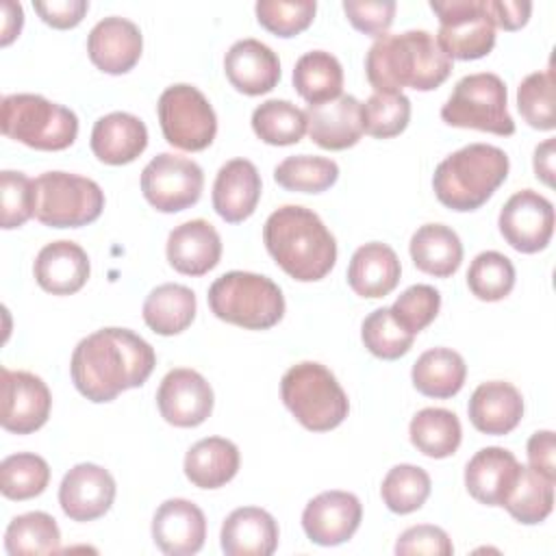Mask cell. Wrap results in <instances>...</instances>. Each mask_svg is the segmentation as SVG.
<instances>
[{
  "instance_id": "obj_24",
  "label": "cell",
  "mask_w": 556,
  "mask_h": 556,
  "mask_svg": "<svg viewBox=\"0 0 556 556\" xmlns=\"http://www.w3.org/2000/svg\"><path fill=\"white\" fill-rule=\"evenodd\" d=\"M261 200V174L248 159H232L224 163L213 182V208L228 222L239 224L248 219Z\"/></svg>"
},
{
  "instance_id": "obj_44",
  "label": "cell",
  "mask_w": 556,
  "mask_h": 556,
  "mask_svg": "<svg viewBox=\"0 0 556 556\" xmlns=\"http://www.w3.org/2000/svg\"><path fill=\"white\" fill-rule=\"evenodd\" d=\"M517 109L521 117L536 130L556 128L554 111V72H532L517 87Z\"/></svg>"
},
{
  "instance_id": "obj_26",
  "label": "cell",
  "mask_w": 556,
  "mask_h": 556,
  "mask_svg": "<svg viewBox=\"0 0 556 556\" xmlns=\"http://www.w3.org/2000/svg\"><path fill=\"white\" fill-rule=\"evenodd\" d=\"M469 421L484 434H508L523 417V397L517 387L491 380L476 387L467 404Z\"/></svg>"
},
{
  "instance_id": "obj_45",
  "label": "cell",
  "mask_w": 556,
  "mask_h": 556,
  "mask_svg": "<svg viewBox=\"0 0 556 556\" xmlns=\"http://www.w3.org/2000/svg\"><path fill=\"white\" fill-rule=\"evenodd\" d=\"M361 339L374 356L384 358V361H395L410 350L415 334L404 330L391 317V311L382 306L365 317V321L361 326Z\"/></svg>"
},
{
  "instance_id": "obj_29",
  "label": "cell",
  "mask_w": 556,
  "mask_h": 556,
  "mask_svg": "<svg viewBox=\"0 0 556 556\" xmlns=\"http://www.w3.org/2000/svg\"><path fill=\"white\" fill-rule=\"evenodd\" d=\"M402 265L395 250L387 243L371 241L361 245L348 265V285L361 298H384L400 282Z\"/></svg>"
},
{
  "instance_id": "obj_3",
  "label": "cell",
  "mask_w": 556,
  "mask_h": 556,
  "mask_svg": "<svg viewBox=\"0 0 556 556\" xmlns=\"http://www.w3.org/2000/svg\"><path fill=\"white\" fill-rule=\"evenodd\" d=\"M263 241L285 274L300 282H315L337 263V241L319 215L300 204L276 208L265 226Z\"/></svg>"
},
{
  "instance_id": "obj_40",
  "label": "cell",
  "mask_w": 556,
  "mask_h": 556,
  "mask_svg": "<svg viewBox=\"0 0 556 556\" xmlns=\"http://www.w3.org/2000/svg\"><path fill=\"white\" fill-rule=\"evenodd\" d=\"M339 178V165L326 156L298 154L287 156L274 169V180L287 191L321 193Z\"/></svg>"
},
{
  "instance_id": "obj_22",
  "label": "cell",
  "mask_w": 556,
  "mask_h": 556,
  "mask_svg": "<svg viewBox=\"0 0 556 556\" xmlns=\"http://www.w3.org/2000/svg\"><path fill=\"white\" fill-rule=\"evenodd\" d=\"M224 72L237 91L245 96H261L278 85L280 61L263 41L239 39L224 56Z\"/></svg>"
},
{
  "instance_id": "obj_23",
  "label": "cell",
  "mask_w": 556,
  "mask_h": 556,
  "mask_svg": "<svg viewBox=\"0 0 556 556\" xmlns=\"http://www.w3.org/2000/svg\"><path fill=\"white\" fill-rule=\"evenodd\" d=\"M165 254L178 274L204 276L222 258V239L206 219H189L169 232Z\"/></svg>"
},
{
  "instance_id": "obj_28",
  "label": "cell",
  "mask_w": 556,
  "mask_h": 556,
  "mask_svg": "<svg viewBox=\"0 0 556 556\" xmlns=\"http://www.w3.org/2000/svg\"><path fill=\"white\" fill-rule=\"evenodd\" d=\"M148 146L146 124L124 111L102 115L91 128V152L106 165L132 163Z\"/></svg>"
},
{
  "instance_id": "obj_46",
  "label": "cell",
  "mask_w": 556,
  "mask_h": 556,
  "mask_svg": "<svg viewBox=\"0 0 556 556\" xmlns=\"http://www.w3.org/2000/svg\"><path fill=\"white\" fill-rule=\"evenodd\" d=\"M258 24L278 35V37H295L306 30L315 17L317 2L315 0H258L256 7Z\"/></svg>"
},
{
  "instance_id": "obj_30",
  "label": "cell",
  "mask_w": 556,
  "mask_h": 556,
  "mask_svg": "<svg viewBox=\"0 0 556 556\" xmlns=\"http://www.w3.org/2000/svg\"><path fill=\"white\" fill-rule=\"evenodd\" d=\"M239 447L224 437H206L185 454V476L193 486L219 489L239 471Z\"/></svg>"
},
{
  "instance_id": "obj_48",
  "label": "cell",
  "mask_w": 556,
  "mask_h": 556,
  "mask_svg": "<svg viewBox=\"0 0 556 556\" xmlns=\"http://www.w3.org/2000/svg\"><path fill=\"white\" fill-rule=\"evenodd\" d=\"M441 308V293L430 285L408 287L389 308L391 317L410 334L421 332L434 321Z\"/></svg>"
},
{
  "instance_id": "obj_18",
  "label": "cell",
  "mask_w": 556,
  "mask_h": 556,
  "mask_svg": "<svg viewBox=\"0 0 556 556\" xmlns=\"http://www.w3.org/2000/svg\"><path fill=\"white\" fill-rule=\"evenodd\" d=\"M152 539L167 556H191L202 549L206 539L204 513L189 500H165L154 513Z\"/></svg>"
},
{
  "instance_id": "obj_21",
  "label": "cell",
  "mask_w": 556,
  "mask_h": 556,
  "mask_svg": "<svg viewBox=\"0 0 556 556\" xmlns=\"http://www.w3.org/2000/svg\"><path fill=\"white\" fill-rule=\"evenodd\" d=\"M521 463L513 452L491 445L478 450L465 467V486L469 495L486 506H502L517 482Z\"/></svg>"
},
{
  "instance_id": "obj_55",
  "label": "cell",
  "mask_w": 556,
  "mask_h": 556,
  "mask_svg": "<svg viewBox=\"0 0 556 556\" xmlns=\"http://www.w3.org/2000/svg\"><path fill=\"white\" fill-rule=\"evenodd\" d=\"M534 174L545 185H554V139H545L534 150Z\"/></svg>"
},
{
  "instance_id": "obj_31",
  "label": "cell",
  "mask_w": 556,
  "mask_h": 556,
  "mask_svg": "<svg viewBox=\"0 0 556 556\" xmlns=\"http://www.w3.org/2000/svg\"><path fill=\"white\" fill-rule=\"evenodd\" d=\"M415 267L434 278L456 274L463 261V243L445 224H424L415 230L408 243Z\"/></svg>"
},
{
  "instance_id": "obj_7",
  "label": "cell",
  "mask_w": 556,
  "mask_h": 556,
  "mask_svg": "<svg viewBox=\"0 0 556 556\" xmlns=\"http://www.w3.org/2000/svg\"><path fill=\"white\" fill-rule=\"evenodd\" d=\"M0 126L4 137L46 152L70 148L78 135L76 113L39 93L4 96Z\"/></svg>"
},
{
  "instance_id": "obj_38",
  "label": "cell",
  "mask_w": 556,
  "mask_h": 556,
  "mask_svg": "<svg viewBox=\"0 0 556 556\" xmlns=\"http://www.w3.org/2000/svg\"><path fill=\"white\" fill-rule=\"evenodd\" d=\"M252 130L269 146H293L306 132V115L289 100H267L254 109Z\"/></svg>"
},
{
  "instance_id": "obj_15",
  "label": "cell",
  "mask_w": 556,
  "mask_h": 556,
  "mask_svg": "<svg viewBox=\"0 0 556 556\" xmlns=\"http://www.w3.org/2000/svg\"><path fill=\"white\" fill-rule=\"evenodd\" d=\"M161 417L176 428H195L213 413V389L195 369L178 367L165 374L156 391Z\"/></svg>"
},
{
  "instance_id": "obj_41",
  "label": "cell",
  "mask_w": 556,
  "mask_h": 556,
  "mask_svg": "<svg viewBox=\"0 0 556 556\" xmlns=\"http://www.w3.org/2000/svg\"><path fill=\"white\" fill-rule=\"evenodd\" d=\"M430 486L432 484L426 469L402 463L387 471L380 486V495L391 513L408 515L413 510H419L426 504L430 495Z\"/></svg>"
},
{
  "instance_id": "obj_52",
  "label": "cell",
  "mask_w": 556,
  "mask_h": 556,
  "mask_svg": "<svg viewBox=\"0 0 556 556\" xmlns=\"http://www.w3.org/2000/svg\"><path fill=\"white\" fill-rule=\"evenodd\" d=\"M528 467L556 480V437L552 430H539L528 439Z\"/></svg>"
},
{
  "instance_id": "obj_9",
  "label": "cell",
  "mask_w": 556,
  "mask_h": 556,
  "mask_svg": "<svg viewBox=\"0 0 556 556\" xmlns=\"http://www.w3.org/2000/svg\"><path fill=\"white\" fill-rule=\"evenodd\" d=\"M104 208V191L91 178L46 172L35 178V217L50 228H78L96 222Z\"/></svg>"
},
{
  "instance_id": "obj_4",
  "label": "cell",
  "mask_w": 556,
  "mask_h": 556,
  "mask_svg": "<svg viewBox=\"0 0 556 556\" xmlns=\"http://www.w3.org/2000/svg\"><path fill=\"white\" fill-rule=\"evenodd\" d=\"M508 154L489 143H469L445 156L432 176L437 200L452 211L480 208L506 180Z\"/></svg>"
},
{
  "instance_id": "obj_47",
  "label": "cell",
  "mask_w": 556,
  "mask_h": 556,
  "mask_svg": "<svg viewBox=\"0 0 556 556\" xmlns=\"http://www.w3.org/2000/svg\"><path fill=\"white\" fill-rule=\"evenodd\" d=\"M35 215V180L22 172L4 169L0 174V226L20 228Z\"/></svg>"
},
{
  "instance_id": "obj_14",
  "label": "cell",
  "mask_w": 556,
  "mask_h": 556,
  "mask_svg": "<svg viewBox=\"0 0 556 556\" xmlns=\"http://www.w3.org/2000/svg\"><path fill=\"white\" fill-rule=\"evenodd\" d=\"M2 374V415L0 424L7 432L30 434L39 430L50 415L52 395L46 382L30 371H13L9 367Z\"/></svg>"
},
{
  "instance_id": "obj_35",
  "label": "cell",
  "mask_w": 556,
  "mask_h": 556,
  "mask_svg": "<svg viewBox=\"0 0 556 556\" xmlns=\"http://www.w3.org/2000/svg\"><path fill=\"white\" fill-rule=\"evenodd\" d=\"M410 443L430 458L452 456L463 439L458 417L447 408H421L408 426Z\"/></svg>"
},
{
  "instance_id": "obj_5",
  "label": "cell",
  "mask_w": 556,
  "mask_h": 556,
  "mask_svg": "<svg viewBox=\"0 0 556 556\" xmlns=\"http://www.w3.org/2000/svg\"><path fill=\"white\" fill-rule=\"evenodd\" d=\"M211 313L245 330H267L285 315L280 287L261 274L226 271L208 289Z\"/></svg>"
},
{
  "instance_id": "obj_53",
  "label": "cell",
  "mask_w": 556,
  "mask_h": 556,
  "mask_svg": "<svg viewBox=\"0 0 556 556\" xmlns=\"http://www.w3.org/2000/svg\"><path fill=\"white\" fill-rule=\"evenodd\" d=\"M486 4L493 24L504 30H519L532 13V2L528 0H486Z\"/></svg>"
},
{
  "instance_id": "obj_37",
  "label": "cell",
  "mask_w": 556,
  "mask_h": 556,
  "mask_svg": "<svg viewBox=\"0 0 556 556\" xmlns=\"http://www.w3.org/2000/svg\"><path fill=\"white\" fill-rule=\"evenodd\" d=\"M61 547V532L52 515L43 510L24 513L11 519L4 532V549L11 556L52 554Z\"/></svg>"
},
{
  "instance_id": "obj_49",
  "label": "cell",
  "mask_w": 556,
  "mask_h": 556,
  "mask_svg": "<svg viewBox=\"0 0 556 556\" xmlns=\"http://www.w3.org/2000/svg\"><path fill=\"white\" fill-rule=\"evenodd\" d=\"M454 552V545L447 536V532L432 523H419L406 528L397 543L395 554L397 556H413V554H426V556H450Z\"/></svg>"
},
{
  "instance_id": "obj_42",
  "label": "cell",
  "mask_w": 556,
  "mask_h": 556,
  "mask_svg": "<svg viewBox=\"0 0 556 556\" xmlns=\"http://www.w3.org/2000/svg\"><path fill=\"white\" fill-rule=\"evenodd\" d=\"M467 287L482 302L504 300L515 287V265L495 250L480 252L467 269Z\"/></svg>"
},
{
  "instance_id": "obj_11",
  "label": "cell",
  "mask_w": 556,
  "mask_h": 556,
  "mask_svg": "<svg viewBox=\"0 0 556 556\" xmlns=\"http://www.w3.org/2000/svg\"><path fill=\"white\" fill-rule=\"evenodd\" d=\"M439 15L437 43L450 59L473 61L486 56L495 46V24L486 0H432Z\"/></svg>"
},
{
  "instance_id": "obj_10",
  "label": "cell",
  "mask_w": 556,
  "mask_h": 556,
  "mask_svg": "<svg viewBox=\"0 0 556 556\" xmlns=\"http://www.w3.org/2000/svg\"><path fill=\"white\" fill-rule=\"evenodd\" d=\"M156 113L165 141L178 150L200 152L217 135V115L206 96L193 85L167 87L159 98Z\"/></svg>"
},
{
  "instance_id": "obj_13",
  "label": "cell",
  "mask_w": 556,
  "mask_h": 556,
  "mask_svg": "<svg viewBox=\"0 0 556 556\" xmlns=\"http://www.w3.org/2000/svg\"><path fill=\"white\" fill-rule=\"evenodd\" d=\"M497 226L513 250L521 254L541 252L554 235V204L539 191L521 189L502 206Z\"/></svg>"
},
{
  "instance_id": "obj_2",
  "label": "cell",
  "mask_w": 556,
  "mask_h": 556,
  "mask_svg": "<svg viewBox=\"0 0 556 556\" xmlns=\"http://www.w3.org/2000/svg\"><path fill=\"white\" fill-rule=\"evenodd\" d=\"M452 72V59L428 30L380 35L365 56V74L376 91H432Z\"/></svg>"
},
{
  "instance_id": "obj_1",
  "label": "cell",
  "mask_w": 556,
  "mask_h": 556,
  "mask_svg": "<svg viewBox=\"0 0 556 556\" xmlns=\"http://www.w3.org/2000/svg\"><path fill=\"white\" fill-rule=\"evenodd\" d=\"M156 365L152 345L128 328H102L78 341L70 361L74 387L91 402L141 387Z\"/></svg>"
},
{
  "instance_id": "obj_8",
  "label": "cell",
  "mask_w": 556,
  "mask_h": 556,
  "mask_svg": "<svg viewBox=\"0 0 556 556\" xmlns=\"http://www.w3.org/2000/svg\"><path fill=\"white\" fill-rule=\"evenodd\" d=\"M441 119L456 128H476L500 137L515 132L506 85L493 72L463 76L441 106Z\"/></svg>"
},
{
  "instance_id": "obj_33",
  "label": "cell",
  "mask_w": 556,
  "mask_h": 556,
  "mask_svg": "<svg viewBox=\"0 0 556 556\" xmlns=\"http://www.w3.org/2000/svg\"><path fill=\"white\" fill-rule=\"evenodd\" d=\"M467 376V365L463 356L450 348L426 350L413 365L410 378L415 389L426 397L447 400L456 395Z\"/></svg>"
},
{
  "instance_id": "obj_17",
  "label": "cell",
  "mask_w": 556,
  "mask_h": 556,
  "mask_svg": "<svg viewBox=\"0 0 556 556\" xmlns=\"http://www.w3.org/2000/svg\"><path fill=\"white\" fill-rule=\"evenodd\" d=\"M115 500V480L109 469L96 463L74 465L61 480L59 504L72 521L102 517Z\"/></svg>"
},
{
  "instance_id": "obj_51",
  "label": "cell",
  "mask_w": 556,
  "mask_h": 556,
  "mask_svg": "<svg viewBox=\"0 0 556 556\" xmlns=\"http://www.w3.org/2000/svg\"><path fill=\"white\" fill-rule=\"evenodd\" d=\"M35 11L39 13V17L52 26V28H74L83 22L89 2L87 0H50V2H33Z\"/></svg>"
},
{
  "instance_id": "obj_50",
  "label": "cell",
  "mask_w": 556,
  "mask_h": 556,
  "mask_svg": "<svg viewBox=\"0 0 556 556\" xmlns=\"http://www.w3.org/2000/svg\"><path fill=\"white\" fill-rule=\"evenodd\" d=\"M395 9L397 4L393 0H345L343 2V11L350 24L356 30L374 37H380L389 30V26L393 24Z\"/></svg>"
},
{
  "instance_id": "obj_34",
  "label": "cell",
  "mask_w": 556,
  "mask_h": 556,
  "mask_svg": "<svg viewBox=\"0 0 556 556\" xmlns=\"http://www.w3.org/2000/svg\"><path fill=\"white\" fill-rule=\"evenodd\" d=\"M293 87L308 104H321L341 96L343 67L326 50H311L295 61Z\"/></svg>"
},
{
  "instance_id": "obj_54",
  "label": "cell",
  "mask_w": 556,
  "mask_h": 556,
  "mask_svg": "<svg viewBox=\"0 0 556 556\" xmlns=\"http://www.w3.org/2000/svg\"><path fill=\"white\" fill-rule=\"evenodd\" d=\"M2 13H4V24H2V39L0 43L2 46H9L22 30V24H24V11H22V4L17 2H2Z\"/></svg>"
},
{
  "instance_id": "obj_39",
  "label": "cell",
  "mask_w": 556,
  "mask_h": 556,
  "mask_svg": "<svg viewBox=\"0 0 556 556\" xmlns=\"http://www.w3.org/2000/svg\"><path fill=\"white\" fill-rule=\"evenodd\" d=\"M50 467L46 458L33 452H17L0 463V491L7 500L24 502L46 491Z\"/></svg>"
},
{
  "instance_id": "obj_12",
  "label": "cell",
  "mask_w": 556,
  "mask_h": 556,
  "mask_svg": "<svg viewBox=\"0 0 556 556\" xmlns=\"http://www.w3.org/2000/svg\"><path fill=\"white\" fill-rule=\"evenodd\" d=\"M204 187L202 167L172 152L156 154L141 172L143 198L161 213H178L193 206Z\"/></svg>"
},
{
  "instance_id": "obj_19",
  "label": "cell",
  "mask_w": 556,
  "mask_h": 556,
  "mask_svg": "<svg viewBox=\"0 0 556 556\" xmlns=\"http://www.w3.org/2000/svg\"><path fill=\"white\" fill-rule=\"evenodd\" d=\"M143 50V37L135 22L111 15L100 20L89 37L87 52L91 63L106 74H126L130 72Z\"/></svg>"
},
{
  "instance_id": "obj_36",
  "label": "cell",
  "mask_w": 556,
  "mask_h": 556,
  "mask_svg": "<svg viewBox=\"0 0 556 556\" xmlns=\"http://www.w3.org/2000/svg\"><path fill=\"white\" fill-rule=\"evenodd\" d=\"M502 506L519 523H541L554 508V480L541 476L532 467L521 465L517 482Z\"/></svg>"
},
{
  "instance_id": "obj_32",
  "label": "cell",
  "mask_w": 556,
  "mask_h": 556,
  "mask_svg": "<svg viewBox=\"0 0 556 556\" xmlns=\"http://www.w3.org/2000/svg\"><path fill=\"white\" fill-rule=\"evenodd\" d=\"M195 308V293L189 287L165 282L148 293L143 302V321L156 334L172 337L191 326Z\"/></svg>"
},
{
  "instance_id": "obj_27",
  "label": "cell",
  "mask_w": 556,
  "mask_h": 556,
  "mask_svg": "<svg viewBox=\"0 0 556 556\" xmlns=\"http://www.w3.org/2000/svg\"><path fill=\"white\" fill-rule=\"evenodd\" d=\"M219 541L228 556H269L278 547V523L263 508L241 506L224 519Z\"/></svg>"
},
{
  "instance_id": "obj_25",
  "label": "cell",
  "mask_w": 556,
  "mask_h": 556,
  "mask_svg": "<svg viewBox=\"0 0 556 556\" xmlns=\"http://www.w3.org/2000/svg\"><path fill=\"white\" fill-rule=\"evenodd\" d=\"M89 271L91 265L87 252L67 239L43 245L33 265L37 285L52 295H72L80 291Z\"/></svg>"
},
{
  "instance_id": "obj_16",
  "label": "cell",
  "mask_w": 556,
  "mask_h": 556,
  "mask_svg": "<svg viewBox=\"0 0 556 556\" xmlns=\"http://www.w3.org/2000/svg\"><path fill=\"white\" fill-rule=\"evenodd\" d=\"M361 519L363 506L354 493L324 491L304 506L302 528L313 543L332 547L350 541Z\"/></svg>"
},
{
  "instance_id": "obj_6",
  "label": "cell",
  "mask_w": 556,
  "mask_h": 556,
  "mask_svg": "<svg viewBox=\"0 0 556 556\" xmlns=\"http://www.w3.org/2000/svg\"><path fill=\"white\" fill-rule=\"evenodd\" d=\"M280 395L291 415L311 432L337 428L350 410L348 395L334 374L313 361H302L285 371Z\"/></svg>"
},
{
  "instance_id": "obj_20",
  "label": "cell",
  "mask_w": 556,
  "mask_h": 556,
  "mask_svg": "<svg viewBox=\"0 0 556 556\" xmlns=\"http://www.w3.org/2000/svg\"><path fill=\"white\" fill-rule=\"evenodd\" d=\"M308 137L324 150H345L363 137V104L354 96H339L321 104H308Z\"/></svg>"
},
{
  "instance_id": "obj_43",
  "label": "cell",
  "mask_w": 556,
  "mask_h": 556,
  "mask_svg": "<svg viewBox=\"0 0 556 556\" xmlns=\"http://www.w3.org/2000/svg\"><path fill=\"white\" fill-rule=\"evenodd\" d=\"M410 100L402 91H376L363 104V130L376 139H391L408 126Z\"/></svg>"
}]
</instances>
